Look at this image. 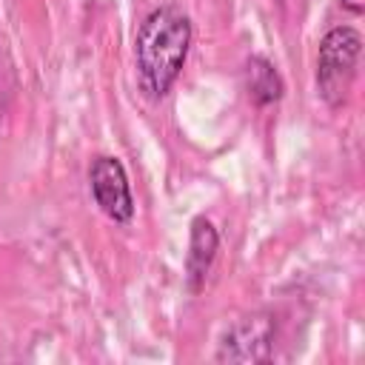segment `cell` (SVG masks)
I'll return each mask as SVG.
<instances>
[{"mask_svg":"<svg viewBox=\"0 0 365 365\" xmlns=\"http://www.w3.org/2000/svg\"><path fill=\"white\" fill-rule=\"evenodd\" d=\"M88 188H91V197L97 202V208L125 225L131 222L134 217V197H131V185H128V177H125V168L117 157H108V154H100L91 160L88 165Z\"/></svg>","mask_w":365,"mask_h":365,"instance_id":"obj_4","label":"cell"},{"mask_svg":"<svg viewBox=\"0 0 365 365\" xmlns=\"http://www.w3.org/2000/svg\"><path fill=\"white\" fill-rule=\"evenodd\" d=\"M245 88H248V97L254 106H271L282 97L285 83L268 57L254 54L245 63Z\"/></svg>","mask_w":365,"mask_h":365,"instance_id":"obj_6","label":"cell"},{"mask_svg":"<svg viewBox=\"0 0 365 365\" xmlns=\"http://www.w3.org/2000/svg\"><path fill=\"white\" fill-rule=\"evenodd\" d=\"M351 14H362V9H365V0H339Z\"/></svg>","mask_w":365,"mask_h":365,"instance_id":"obj_7","label":"cell"},{"mask_svg":"<svg viewBox=\"0 0 365 365\" xmlns=\"http://www.w3.org/2000/svg\"><path fill=\"white\" fill-rule=\"evenodd\" d=\"M359 51H362V34L351 26H336L319 40L317 91L331 108H339L348 100L351 83L356 77Z\"/></svg>","mask_w":365,"mask_h":365,"instance_id":"obj_2","label":"cell"},{"mask_svg":"<svg viewBox=\"0 0 365 365\" xmlns=\"http://www.w3.org/2000/svg\"><path fill=\"white\" fill-rule=\"evenodd\" d=\"M274 336H277L274 314H268V311L245 314L220 336L214 359L217 362H231V365L268 362L271 351H274Z\"/></svg>","mask_w":365,"mask_h":365,"instance_id":"obj_3","label":"cell"},{"mask_svg":"<svg viewBox=\"0 0 365 365\" xmlns=\"http://www.w3.org/2000/svg\"><path fill=\"white\" fill-rule=\"evenodd\" d=\"M191 48V20L177 6L151 9L134 34V63L148 97H165L177 83Z\"/></svg>","mask_w":365,"mask_h":365,"instance_id":"obj_1","label":"cell"},{"mask_svg":"<svg viewBox=\"0 0 365 365\" xmlns=\"http://www.w3.org/2000/svg\"><path fill=\"white\" fill-rule=\"evenodd\" d=\"M220 251V234L208 217L191 220V237H188V254H185V285L191 294H200L205 285V277L217 259Z\"/></svg>","mask_w":365,"mask_h":365,"instance_id":"obj_5","label":"cell"}]
</instances>
